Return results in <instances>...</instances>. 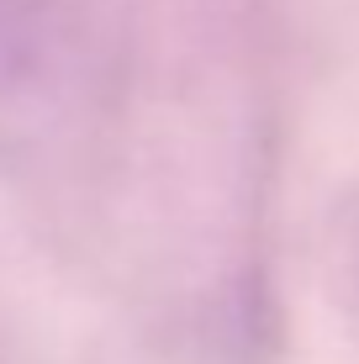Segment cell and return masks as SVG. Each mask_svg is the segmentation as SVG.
Instances as JSON below:
<instances>
[{
    "mask_svg": "<svg viewBox=\"0 0 359 364\" xmlns=\"http://www.w3.org/2000/svg\"><path fill=\"white\" fill-rule=\"evenodd\" d=\"M69 16L58 0H0V137L53 111L69 80Z\"/></svg>",
    "mask_w": 359,
    "mask_h": 364,
    "instance_id": "cell-1",
    "label": "cell"
}]
</instances>
